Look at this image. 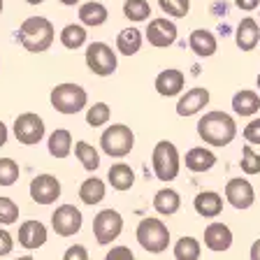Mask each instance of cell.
I'll return each mask as SVG.
<instances>
[{
    "label": "cell",
    "mask_w": 260,
    "mask_h": 260,
    "mask_svg": "<svg viewBox=\"0 0 260 260\" xmlns=\"http://www.w3.org/2000/svg\"><path fill=\"white\" fill-rule=\"evenodd\" d=\"M19 40L30 54H44L54 42V23L44 16H28L19 28Z\"/></svg>",
    "instance_id": "7a4b0ae2"
},
{
    "label": "cell",
    "mask_w": 260,
    "mask_h": 260,
    "mask_svg": "<svg viewBox=\"0 0 260 260\" xmlns=\"http://www.w3.org/2000/svg\"><path fill=\"white\" fill-rule=\"evenodd\" d=\"M146 40H149V44L156 49L172 47V44L177 42V26H174V21L162 19V16L151 19V21H149V28H146Z\"/></svg>",
    "instance_id": "8fae6325"
},
{
    "label": "cell",
    "mask_w": 260,
    "mask_h": 260,
    "mask_svg": "<svg viewBox=\"0 0 260 260\" xmlns=\"http://www.w3.org/2000/svg\"><path fill=\"white\" fill-rule=\"evenodd\" d=\"M235 40H237V47L242 49V51H253L260 40V28H258V23H255V19H251V16L242 19V23L237 26Z\"/></svg>",
    "instance_id": "ffe728a7"
},
{
    "label": "cell",
    "mask_w": 260,
    "mask_h": 260,
    "mask_svg": "<svg viewBox=\"0 0 260 260\" xmlns=\"http://www.w3.org/2000/svg\"><path fill=\"white\" fill-rule=\"evenodd\" d=\"M188 44L190 49H193V54L202 56V58H209V56L216 54V38H214V32L205 30V28H198V30L190 32V38H188Z\"/></svg>",
    "instance_id": "ac0fdd59"
},
{
    "label": "cell",
    "mask_w": 260,
    "mask_h": 260,
    "mask_svg": "<svg viewBox=\"0 0 260 260\" xmlns=\"http://www.w3.org/2000/svg\"><path fill=\"white\" fill-rule=\"evenodd\" d=\"M72 151V135L70 130H54L51 135H49V153L54 158H68Z\"/></svg>",
    "instance_id": "83f0119b"
},
{
    "label": "cell",
    "mask_w": 260,
    "mask_h": 260,
    "mask_svg": "<svg viewBox=\"0 0 260 260\" xmlns=\"http://www.w3.org/2000/svg\"><path fill=\"white\" fill-rule=\"evenodd\" d=\"M258 88H260V75H258Z\"/></svg>",
    "instance_id": "681fc988"
},
{
    "label": "cell",
    "mask_w": 260,
    "mask_h": 260,
    "mask_svg": "<svg viewBox=\"0 0 260 260\" xmlns=\"http://www.w3.org/2000/svg\"><path fill=\"white\" fill-rule=\"evenodd\" d=\"M19 165L12 158H0V186H12L19 179Z\"/></svg>",
    "instance_id": "d6a6232c"
},
{
    "label": "cell",
    "mask_w": 260,
    "mask_h": 260,
    "mask_svg": "<svg viewBox=\"0 0 260 260\" xmlns=\"http://www.w3.org/2000/svg\"><path fill=\"white\" fill-rule=\"evenodd\" d=\"M158 5H160V10L168 16H177V19H181V16L188 14L190 0H158Z\"/></svg>",
    "instance_id": "e575fe53"
},
{
    "label": "cell",
    "mask_w": 260,
    "mask_h": 260,
    "mask_svg": "<svg viewBox=\"0 0 260 260\" xmlns=\"http://www.w3.org/2000/svg\"><path fill=\"white\" fill-rule=\"evenodd\" d=\"M86 91L79 84H58L51 91V105L60 114H77L86 107Z\"/></svg>",
    "instance_id": "8992f818"
},
{
    "label": "cell",
    "mask_w": 260,
    "mask_h": 260,
    "mask_svg": "<svg viewBox=\"0 0 260 260\" xmlns=\"http://www.w3.org/2000/svg\"><path fill=\"white\" fill-rule=\"evenodd\" d=\"M60 42H63L65 49H79L86 42V30L84 26H77V23H70L60 30Z\"/></svg>",
    "instance_id": "4dcf8cb0"
},
{
    "label": "cell",
    "mask_w": 260,
    "mask_h": 260,
    "mask_svg": "<svg viewBox=\"0 0 260 260\" xmlns=\"http://www.w3.org/2000/svg\"><path fill=\"white\" fill-rule=\"evenodd\" d=\"M214 165H216V156H214V151L205 149V146H193L186 153V168L190 172H209Z\"/></svg>",
    "instance_id": "44dd1931"
},
{
    "label": "cell",
    "mask_w": 260,
    "mask_h": 260,
    "mask_svg": "<svg viewBox=\"0 0 260 260\" xmlns=\"http://www.w3.org/2000/svg\"><path fill=\"white\" fill-rule=\"evenodd\" d=\"M205 246L209 251H216V253L228 251L230 246H233V230L221 221L209 223L207 230H205Z\"/></svg>",
    "instance_id": "5bb4252c"
},
{
    "label": "cell",
    "mask_w": 260,
    "mask_h": 260,
    "mask_svg": "<svg viewBox=\"0 0 260 260\" xmlns=\"http://www.w3.org/2000/svg\"><path fill=\"white\" fill-rule=\"evenodd\" d=\"M107 179H109V184H112V188L130 190L133 188V184H135V172H133L130 165H125V162H116V165L109 168Z\"/></svg>",
    "instance_id": "d4e9b609"
},
{
    "label": "cell",
    "mask_w": 260,
    "mask_h": 260,
    "mask_svg": "<svg viewBox=\"0 0 260 260\" xmlns=\"http://www.w3.org/2000/svg\"><path fill=\"white\" fill-rule=\"evenodd\" d=\"M105 193H107L105 181L103 179H98V177L86 179V181L79 186V200L84 202V205H98V202H103Z\"/></svg>",
    "instance_id": "484cf974"
},
{
    "label": "cell",
    "mask_w": 260,
    "mask_h": 260,
    "mask_svg": "<svg viewBox=\"0 0 260 260\" xmlns=\"http://www.w3.org/2000/svg\"><path fill=\"white\" fill-rule=\"evenodd\" d=\"M123 14L130 21H146V19L151 16V7H149L146 0H125Z\"/></svg>",
    "instance_id": "1f68e13d"
},
{
    "label": "cell",
    "mask_w": 260,
    "mask_h": 260,
    "mask_svg": "<svg viewBox=\"0 0 260 260\" xmlns=\"http://www.w3.org/2000/svg\"><path fill=\"white\" fill-rule=\"evenodd\" d=\"M28 5H40V3H44V0H26Z\"/></svg>",
    "instance_id": "bcb514c9"
},
{
    "label": "cell",
    "mask_w": 260,
    "mask_h": 260,
    "mask_svg": "<svg viewBox=\"0 0 260 260\" xmlns=\"http://www.w3.org/2000/svg\"><path fill=\"white\" fill-rule=\"evenodd\" d=\"M179 207H181V198L174 188H160L156 195H153V209L162 216H172L177 214Z\"/></svg>",
    "instance_id": "7402d4cb"
},
{
    "label": "cell",
    "mask_w": 260,
    "mask_h": 260,
    "mask_svg": "<svg viewBox=\"0 0 260 260\" xmlns=\"http://www.w3.org/2000/svg\"><path fill=\"white\" fill-rule=\"evenodd\" d=\"M14 137L21 142V144H26V146L40 144L42 137H44V121L40 119L38 114H32V112H26V114H21V116H16Z\"/></svg>",
    "instance_id": "9c48e42d"
},
{
    "label": "cell",
    "mask_w": 260,
    "mask_h": 260,
    "mask_svg": "<svg viewBox=\"0 0 260 260\" xmlns=\"http://www.w3.org/2000/svg\"><path fill=\"white\" fill-rule=\"evenodd\" d=\"M14 260H32V255H21V258H14Z\"/></svg>",
    "instance_id": "7dc6e473"
},
{
    "label": "cell",
    "mask_w": 260,
    "mask_h": 260,
    "mask_svg": "<svg viewBox=\"0 0 260 260\" xmlns=\"http://www.w3.org/2000/svg\"><path fill=\"white\" fill-rule=\"evenodd\" d=\"M184 72L179 70H162L160 75L156 77V91L160 93L162 98H172L177 95L179 91H184Z\"/></svg>",
    "instance_id": "d6986e66"
},
{
    "label": "cell",
    "mask_w": 260,
    "mask_h": 260,
    "mask_svg": "<svg viewBox=\"0 0 260 260\" xmlns=\"http://www.w3.org/2000/svg\"><path fill=\"white\" fill-rule=\"evenodd\" d=\"M244 140L249 144H260V119H253L244 128Z\"/></svg>",
    "instance_id": "74e56055"
},
{
    "label": "cell",
    "mask_w": 260,
    "mask_h": 260,
    "mask_svg": "<svg viewBox=\"0 0 260 260\" xmlns=\"http://www.w3.org/2000/svg\"><path fill=\"white\" fill-rule=\"evenodd\" d=\"M0 12H3V0H0Z\"/></svg>",
    "instance_id": "c3c4849f"
},
{
    "label": "cell",
    "mask_w": 260,
    "mask_h": 260,
    "mask_svg": "<svg viewBox=\"0 0 260 260\" xmlns=\"http://www.w3.org/2000/svg\"><path fill=\"white\" fill-rule=\"evenodd\" d=\"M5 142H7V125L0 121V146H5Z\"/></svg>",
    "instance_id": "ee69618b"
},
{
    "label": "cell",
    "mask_w": 260,
    "mask_h": 260,
    "mask_svg": "<svg viewBox=\"0 0 260 260\" xmlns=\"http://www.w3.org/2000/svg\"><path fill=\"white\" fill-rule=\"evenodd\" d=\"M249 258H251V260H260V239H255V242H253V244H251Z\"/></svg>",
    "instance_id": "7bdbcfd3"
},
{
    "label": "cell",
    "mask_w": 260,
    "mask_h": 260,
    "mask_svg": "<svg viewBox=\"0 0 260 260\" xmlns=\"http://www.w3.org/2000/svg\"><path fill=\"white\" fill-rule=\"evenodd\" d=\"M135 237L140 242V246L149 253H162L170 246V230L160 218H142L140 225L135 230Z\"/></svg>",
    "instance_id": "3957f363"
},
{
    "label": "cell",
    "mask_w": 260,
    "mask_h": 260,
    "mask_svg": "<svg viewBox=\"0 0 260 260\" xmlns=\"http://www.w3.org/2000/svg\"><path fill=\"white\" fill-rule=\"evenodd\" d=\"M19 221V207L10 198H0V223L3 225H12Z\"/></svg>",
    "instance_id": "8d00e7d4"
},
{
    "label": "cell",
    "mask_w": 260,
    "mask_h": 260,
    "mask_svg": "<svg viewBox=\"0 0 260 260\" xmlns=\"http://www.w3.org/2000/svg\"><path fill=\"white\" fill-rule=\"evenodd\" d=\"M225 200L235 207V209H249L255 200V190L246 179L237 177L230 179L225 184Z\"/></svg>",
    "instance_id": "4fadbf2b"
},
{
    "label": "cell",
    "mask_w": 260,
    "mask_h": 260,
    "mask_svg": "<svg viewBox=\"0 0 260 260\" xmlns=\"http://www.w3.org/2000/svg\"><path fill=\"white\" fill-rule=\"evenodd\" d=\"M202 253V246L195 237H181L174 244V258L177 260H198Z\"/></svg>",
    "instance_id": "f546056e"
},
{
    "label": "cell",
    "mask_w": 260,
    "mask_h": 260,
    "mask_svg": "<svg viewBox=\"0 0 260 260\" xmlns=\"http://www.w3.org/2000/svg\"><path fill=\"white\" fill-rule=\"evenodd\" d=\"M75 156H77V160L84 165V170H88V172H93V170H98L100 168V153L93 149L88 142H77L75 144Z\"/></svg>",
    "instance_id": "f1b7e54d"
},
{
    "label": "cell",
    "mask_w": 260,
    "mask_h": 260,
    "mask_svg": "<svg viewBox=\"0 0 260 260\" xmlns=\"http://www.w3.org/2000/svg\"><path fill=\"white\" fill-rule=\"evenodd\" d=\"M63 260H88L86 246H81V244H75V246H70V249L65 251Z\"/></svg>",
    "instance_id": "ab89813d"
},
{
    "label": "cell",
    "mask_w": 260,
    "mask_h": 260,
    "mask_svg": "<svg viewBox=\"0 0 260 260\" xmlns=\"http://www.w3.org/2000/svg\"><path fill=\"white\" fill-rule=\"evenodd\" d=\"M60 3H63V5H77L79 0H60Z\"/></svg>",
    "instance_id": "f6af8a7d"
},
{
    "label": "cell",
    "mask_w": 260,
    "mask_h": 260,
    "mask_svg": "<svg viewBox=\"0 0 260 260\" xmlns=\"http://www.w3.org/2000/svg\"><path fill=\"white\" fill-rule=\"evenodd\" d=\"M123 230V216L116 209H103L93 218V235L98 244H112Z\"/></svg>",
    "instance_id": "ba28073f"
},
{
    "label": "cell",
    "mask_w": 260,
    "mask_h": 260,
    "mask_svg": "<svg viewBox=\"0 0 260 260\" xmlns=\"http://www.w3.org/2000/svg\"><path fill=\"white\" fill-rule=\"evenodd\" d=\"M109 107L105 103H95L91 109L86 112V123L91 125V128H100V125H105L109 121Z\"/></svg>",
    "instance_id": "836d02e7"
},
{
    "label": "cell",
    "mask_w": 260,
    "mask_h": 260,
    "mask_svg": "<svg viewBox=\"0 0 260 260\" xmlns=\"http://www.w3.org/2000/svg\"><path fill=\"white\" fill-rule=\"evenodd\" d=\"M105 260H135V253H133L128 246H114V249L105 255Z\"/></svg>",
    "instance_id": "f35d334b"
},
{
    "label": "cell",
    "mask_w": 260,
    "mask_h": 260,
    "mask_svg": "<svg viewBox=\"0 0 260 260\" xmlns=\"http://www.w3.org/2000/svg\"><path fill=\"white\" fill-rule=\"evenodd\" d=\"M116 49L123 56H135L142 49V32L137 28H123L116 35Z\"/></svg>",
    "instance_id": "4316f807"
},
{
    "label": "cell",
    "mask_w": 260,
    "mask_h": 260,
    "mask_svg": "<svg viewBox=\"0 0 260 260\" xmlns=\"http://www.w3.org/2000/svg\"><path fill=\"white\" fill-rule=\"evenodd\" d=\"M233 109L239 116H253L260 109V95L255 91H249V88L237 91L233 95Z\"/></svg>",
    "instance_id": "cb8c5ba5"
},
{
    "label": "cell",
    "mask_w": 260,
    "mask_h": 260,
    "mask_svg": "<svg viewBox=\"0 0 260 260\" xmlns=\"http://www.w3.org/2000/svg\"><path fill=\"white\" fill-rule=\"evenodd\" d=\"M198 135L209 146H228L237 135V123L225 112H207L198 121Z\"/></svg>",
    "instance_id": "6da1fadb"
},
{
    "label": "cell",
    "mask_w": 260,
    "mask_h": 260,
    "mask_svg": "<svg viewBox=\"0 0 260 260\" xmlns=\"http://www.w3.org/2000/svg\"><path fill=\"white\" fill-rule=\"evenodd\" d=\"M107 7L103 5V3H98V0H91V3H84V5L79 7V19L84 26H91V28H98L103 26L105 21H107Z\"/></svg>",
    "instance_id": "603a6c76"
},
{
    "label": "cell",
    "mask_w": 260,
    "mask_h": 260,
    "mask_svg": "<svg viewBox=\"0 0 260 260\" xmlns=\"http://www.w3.org/2000/svg\"><path fill=\"white\" fill-rule=\"evenodd\" d=\"M47 242V228L40 221H23L19 228V244L28 251H35Z\"/></svg>",
    "instance_id": "2e32d148"
},
{
    "label": "cell",
    "mask_w": 260,
    "mask_h": 260,
    "mask_svg": "<svg viewBox=\"0 0 260 260\" xmlns=\"http://www.w3.org/2000/svg\"><path fill=\"white\" fill-rule=\"evenodd\" d=\"M30 198L38 205H51L60 198V181L51 174H40L30 181Z\"/></svg>",
    "instance_id": "7c38bea8"
},
{
    "label": "cell",
    "mask_w": 260,
    "mask_h": 260,
    "mask_svg": "<svg viewBox=\"0 0 260 260\" xmlns=\"http://www.w3.org/2000/svg\"><path fill=\"white\" fill-rule=\"evenodd\" d=\"M207 103H209V91L207 88H190V91H186L184 95L179 98L177 114L179 116H193L200 109H205Z\"/></svg>",
    "instance_id": "9a60e30c"
},
{
    "label": "cell",
    "mask_w": 260,
    "mask_h": 260,
    "mask_svg": "<svg viewBox=\"0 0 260 260\" xmlns=\"http://www.w3.org/2000/svg\"><path fill=\"white\" fill-rule=\"evenodd\" d=\"M86 65L88 70L98 77H109L116 70V54L112 51V47L105 42H93L86 47Z\"/></svg>",
    "instance_id": "52a82bcc"
},
{
    "label": "cell",
    "mask_w": 260,
    "mask_h": 260,
    "mask_svg": "<svg viewBox=\"0 0 260 260\" xmlns=\"http://www.w3.org/2000/svg\"><path fill=\"white\" fill-rule=\"evenodd\" d=\"M151 165H153V172L160 181H174L179 174V151L177 146L168 140H160L156 146H153V153H151Z\"/></svg>",
    "instance_id": "277c9868"
},
{
    "label": "cell",
    "mask_w": 260,
    "mask_h": 260,
    "mask_svg": "<svg viewBox=\"0 0 260 260\" xmlns=\"http://www.w3.org/2000/svg\"><path fill=\"white\" fill-rule=\"evenodd\" d=\"M239 168L246 174H260V153L253 151V146H244L242 149V165Z\"/></svg>",
    "instance_id": "d590c367"
},
{
    "label": "cell",
    "mask_w": 260,
    "mask_h": 260,
    "mask_svg": "<svg viewBox=\"0 0 260 260\" xmlns=\"http://www.w3.org/2000/svg\"><path fill=\"white\" fill-rule=\"evenodd\" d=\"M237 3V7L239 10H244V12H251V10H255V7L260 5V0H235Z\"/></svg>",
    "instance_id": "b9f144b4"
},
{
    "label": "cell",
    "mask_w": 260,
    "mask_h": 260,
    "mask_svg": "<svg viewBox=\"0 0 260 260\" xmlns=\"http://www.w3.org/2000/svg\"><path fill=\"white\" fill-rule=\"evenodd\" d=\"M12 249H14V239H12V235L7 233V230L0 228V258H3V255H10Z\"/></svg>",
    "instance_id": "60d3db41"
},
{
    "label": "cell",
    "mask_w": 260,
    "mask_h": 260,
    "mask_svg": "<svg viewBox=\"0 0 260 260\" xmlns=\"http://www.w3.org/2000/svg\"><path fill=\"white\" fill-rule=\"evenodd\" d=\"M193 207L202 218H216L223 211V198L214 190H202V193L195 195Z\"/></svg>",
    "instance_id": "e0dca14e"
},
{
    "label": "cell",
    "mask_w": 260,
    "mask_h": 260,
    "mask_svg": "<svg viewBox=\"0 0 260 260\" xmlns=\"http://www.w3.org/2000/svg\"><path fill=\"white\" fill-rule=\"evenodd\" d=\"M81 221H84V216H81V211L75 205H60L51 214V228H54V233L60 235V237L77 235L81 230Z\"/></svg>",
    "instance_id": "30bf717a"
},
{
    "label": "cell",
    "mask_w": 260,
    "mask_h": 260,
    "mask_svg": "<svg viewBox=\"0 0 260 260\" xmlns=\"http://www.w3.org/2000/svg\"><path fill=\"white\" fill-rule=\"evenodd\" d=\"M100 146H103V151L112 158H123L133 151V146H135V135H133V130L123 123H114L112 128H107L100 137Z\"/></svg>",
    "instance_id": "5b68a950"
}]
</instances>
